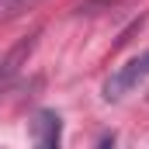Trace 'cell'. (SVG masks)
Listing matches in <instances>:
<instances>
[{
  "mask_svg": "<svg viewBox=\"0 0 149 149\" xmlns=\"http://www.w3.org/2000/svg\"><path fill=\"white\" fill-rule=\"evenodd\" d=\"M142 80H149V49L142 52V56L128 59V63L104 83V97H108V101H118V97H125L132 87H139Z\"/></svg>",
  "mask_w": 149,
  "mask_h": 149,
  "instance_id": "cell-1",
  "label": "cell"
},
{
  "mask_svg": "<svg viewBox=\"0 0 149 149\" xmlns=\"http://www.w3.org/2000/svg\"><path fill=\"white\" fill-rule=\"evenodd\" d=\"M59 132H63V125H59V114L56 111H38L35 121H31V135H35L38 146L52 149L59 146Z\"/></svg>",
  "mask_w": 149,
  "mask_h": 149,
  "instance_id": "cell-2",
  "label": "cell"
}]
</instances>
